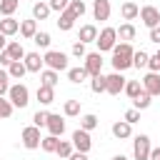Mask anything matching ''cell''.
<instances>
[{
  "label": "cell",
  "instance_id": "6da1fadb",
  "mask_svg": "<svg viewBox=\"0 0 160 160\" xmlns=\"http://www.w3.org/2000/svg\"><path fill=\"white\" fill-rule=\"evenodd\" d=\"M132 45L130 42H115V48H112V68H115V72H125L128 68H132Z\"/></svg>",
  "mask_w": 160,
  "mask_h": 160
},
{
  "label": "cell",
  "instance_id": "7a4b0ae2",
  "mask_svg": "<svg viewBox=\"0 0 160 160\" xmlns=\"http://www.w3.org/2000/svg\"><path fill=\"white\" fill-rule=\"evenodd\" d=\"M42 62H45L50 70H55V72L68 70V55L60 52V50H48V52L42 55Z\"/></svg>",
  "mask_w": 160,
  "mask_h": 160
},
{
  "label": "cell",
  "instance_id": "3957f363",
  "mask_svg": "<svg viewBox=\"0 0 160 160\" xmlns=\"http://www.w3.org/2000/svg\"><path fill=\"white\" fill-rule=\"evenodd\" d=\"M98 52H108V50H112L115 48V42H118V32H115V28H102L100 32H98Z\"/></svg>",
  "mask_w": 160,
  "mask_h": 160
},
{
  "label": "cell",
  "instance_id": "277c9868",
  "mask_svg": "<svg viewBox=\"0 0 160 160\" xmlns=\"http://www.w3.org/2000/svg\"><path fill=\"white\" fill-rule=\"evenodd\" d=\"M8 100L12 102V108H25L28 102H30V92H28V88L25 85H10V90H8Z\"/></svg>",
  "mask_w": 160,
  "mask_h": 160
},
{
  "label": "cell",
  "instance_id": "5b68a950",
  "mask_svg": "<svg viewBox=\"0 0 160 160\" xmlns=\"http://www.w3.org/2000/svg\"><path fill=\"white\" fill-rule=\"evenodd\" d=\"M150 138L148 135H138L135 140H132V155H135V160H148L150 158Z\"/></svg>",
  "mask_w": 160,
  "mask_h": 160
},
{
  "label": "cell",
  "instance_id": "8992f818",
  "mask_svg": "<svg viewBox=\"0 0 160 160\" xmlns=\"http://www.w3.org/2000/svg\"><path fill=\"white\" fill-rule=\"evenodd\" d=\"M70 142H72V148H75L78 152H85V155H88V152H90V148H92L90 132H85V130H80V128L72 132V140H70Z\"/></svg>",
  "mask_w": 160,
  "mask_h": 160
},
{
  "label": "cell",
  "instance_id": "52a82bcc",
  "mask_svg": "<svg viewBox=\"0 0 160 160\" xmlns=\"http://www.w3.org/2000/svg\"><path fill=\"white\" fill-rule=\"evenodd\" d=\"M140 20H142V25L145 28H158L160 25V10L158 8H152V5H145V8H140Z\"/></svg>",
  "mask_w": 160,
  "mask_h": 160
},
{
  "label": "cell",
  "instance_id": "ba28073f",
  "mask_svg": "<svg viewBox=\"0 0 160 160\" xmlns=\"http://www.w3.org/2000/svg\"><path fill=\"white\" fill-rule=\"evenodd\" d=\"M40 128H35V125H28V128H22V145L28 148V150H35V148H40Z\"/></svg>",
  "mask_w": 160,
  "mask_h": 160
},
{
  "label": "cell",
  "instance_id": "9c48e42d",
  "mask_svg": "<svg viewBox=\"0 0 160 160\" xmlns=\"http://www.w3.org/2000/svg\"><path fill=\"white\" fill-rule=\"evenodd\" d=\"M122 88H125V78H122V72L105 75V92H110V95H120Z\"/></svg>",
  "mask_w": 160,
  "mask_h": 160
},
{
  "label": "cell",
  "instance_id": "30bf717a",
  "mask_svg": "<svg viewBox=\"0 0 160 160\" xmlns=\"http://www.w3.org/2000/svg\"><path fill=\"white\" fill-rule=\"evenodd\" d=\"M82 68L88 70V75H90V78L100 75V72H102V58H100V52H88V55H85V65H82Z\"/></svg>",
  "mask_w": 160,
  "mask_h": 160
},
{
  "label": "cell",
  "instance_id": "8fae6325",
  "mask_svg": "<svg viewBox=\"0 0 160 160\" xmlns=\"http://www.w3.org/2000/svg\"><path fill=\"white\" fill-rule=\"evenodd\" d=\"M142 90L152 98V95H160V72H148L142 78Z\"/></svg>",
  "mask_w": 160,
  "mask_h": 160
},
{
  "label": "cell",
  "instance_id": "7c38bea8",
  "mask_svg": "<svg viewBox=\"0 0 160 160\" xmlns=\"http://www.w3.org/2000/svg\"><path fill=\"white\" fill-rule=\"evenodd\" d=\"M22 62H25V68H28V72H40L42 70V58H40V52H25V58H22Z\"/></svg>",
  "mask_w": 160,
  "mask_h": 160
},
{
  "label": "cell",
  "instance_id": "4fadbf2b",
  "mask_svg": "<svg viewBox=\"0 0 160 160\" xmlns=\"http://www.w3.org/2000/svg\"><path fill=\"white\" fill-rule=\"evenodd\" d=\"M48 130H50V135H55V138H60L62 132H65V120L60 118V115H55V112H50V118H48V125H45Z\"/></svg>",
  "mask_w": 160,
  "mask_h": 160
},
{
  "label": "cell",
  "instance_id": "5bb4252c",
  "mask_svg": "<svg viewBox=\"0 0 160 160\" xmlns=\"http://www.w3.org/2000/svg\"><path fill=\"white\" fill-rule=\"evenodd\" d=\"M92 15H95V20H108L110 18V0H95L92 2Z\"/></svg>",
  "mask_w": 160,
  "mask_h": 160
},
{
  "label": "cell",
  "instance_id": "9a60e30c",
  "mask_svg": "<svg viewBox=\"0 0 160 160\" xmlns=\"http://www.w3.org/2000/svg\"><path fill=\"white\" fill-rule=\"evenodd\" d=\"M0 32H2L5 38H10V35L20 32V22H18L15 18H2V20H0Z\"/></svg>",
  "mask_w": 160,
  "mask_h": 160
},
{
  "label": "cell",
  "instance_id": "2e32d148",
  "mask_svg": "<svg viewBox=\"0 0 160 160\" xmlns=\"http://www.w3.org/2000/svg\"><path fill=\"white\" fill-rule=\"evenodd\" d=\"M98 40V28L95 25H82L80 28V35H78V42H95Z\"/></svg>",
  "mask_w": 160,
  "mask_h": 160
},
{
  "label": "cell",
  "instance_id": "e0dca14e",
  "mask_svg": "<svg viewBox=\"0 0 160 160\" xmlns=\"http://www.w3.org/2000/svg\"><path fill=\"white\" fill-rule=\"evenodd\" d=\"M112 135H115L118 140H125V138H130V135H132V125H128L125 120L112 122Z\"/></svg>",
  "mask_w": 160,
  "mask_h": 160
},
{
  "label": "cell",
  "instance_id": "ac0fdd59",
  "mask_svg": "<svg viewBox=\"0 0 160 160\" xmlns=\"http://www.w3.org/2000/svg\"><path fill=\"white\" fill-rule=\"evenodd\" d=\"M120 15H122V20H135L140 15V8L135 2H122L120 5Z\"/></svg>",
  "mask_w": 160,
  "mask_h": 160
},
{
  "label": "cell",
  "instance_id": "d6986e66",
  "mask_svg": "<svg viewBox=\"0 0 160 160\" xmlns=\"http://www.w3.org/2000/svg\"><path fill=\"white\" fill-rule=\"evenodd\" d=\"M75 20H78V18H75V15H72V12H70V10L65 8V10L60 12V20H58V28H60V30H72V25H75Z\"/></svg>",
  "mask_w": 160,
  "mask_h": 160
},
{
  "label": "cell",
  "instance_id": "ffe728a7",
  "mask_svg": "<svg viewBox=\"0 0 160 160\" xmlns=\"http://www.w3.org/2000/svg\"><path fill=\"white\" fill-rule=\"evenodd\" d=\"M115 32H118V38H120L122 42H130V40L135 38V25H132V22H122Z\"/></svg>",
  "mask_w": 160,
  "mask_h": 160
},
{
  "label": "cell",
  "instance_id": "44dd1931",
  "mask_svg": "<svg viewBox=\"0 0 160 160\" xmlns=\"http://www.w3.org/2000/svg\"><path fill=\"white\" fill-rule=\"evenodd\" d=\"M5 52L10 55V60H12V62H15V60H22V58H25V48H22L20 42H15V40H12V42H8Z\"/></svg>",
  "mask_w": 160,
  "mask_h": 160
},
{
  "label": "cell",
  "instance_id": "7402d4cb",
  "mask_svg": "<svg viewBox=\"0 0 160 160\" xmlns=\"http://www.w3.org/2000/svg\"><path fill=\"white\" fill-rule=\"evenodd\" d=\"M90 75H88V70L85 68H68V80L70 82H75V85H80L82 80H88Z\"/></svg>",
  "mask_w": 160,
  "mask_h": 160
},
{
  "label": "cell",
  "instance_id": "603a6c76",
  "mask_svg": "<svg viewBox=\"0 0 160 160\" xmlns=\"http://www.w3.org/2000/svg\"><path fill=\"white\" fill-rule=\"evenodd\" d=\"M38 100H40L42 105H50V102H55V88L40 85V88H38Z\"/></svg>",
  "mask_w": 160,
  "mask_h": 160
},
{
  "label": "cell",
  "instance_id": "cb8c5ba5",
  "mask_svg": "<svg viewBox=\"0 0 160 160\" xmlns=\"http://www.w3.org/2000/svg\"><path fill=\"white\" fill-rule=\"evenodd\" d=\"M35 32H38V22H35V20H22V22H20V35H22V38L32 40Z\"/></svg>",
  "mask_w": 160,
  "mask_h": 160
},
{
  "label": "cell",
  "instance_id": "d4e9b609",
  "mask_svg": "<svg viewBox=\"0 0 160 160\" xmlns=\"http://www.w3.org/2000/svg\"><path fill=\"white\" fill-rule=\"evenodd\" d=\"M28 72V68H25V62L22 60H15V62H10V68H8V75L10 78H15V80H22V75Z\"/></svg>",
  "mask_w": 160,
  "mask_h": 160
},
{
  "label": "cell",
  "instance_id": "484cf974",
  "mask_svg": "<svg viewBox=\"0 0 160 160\" xmlns=\"http://www.w3.org/2000/svg\"><path fill=\"white\" fill-rule=\"evenodd\" d=\"M122 92L128 95V98H138L140 92H142V85H140V80H125V88H122Z\"/></svg>",
  "mask_w": 160,
  "mask_h": 160
},
{
  "label": "cell",
  "instance_id": "4316f807",
  "mask_svg": "<svg viewBox=\"0 0 160 160\" xmlns=\"http://www.w3.org/2000/svg\"><path fill=\"white\" fill-rule=\"evenodd\" d=\"M48 15H50V5H48V2H35V5H32V20H35V22H38V20H45Z\"/></svg>",
  "mask_w": 160,
  "mask_h": 160
},
{
  "label": "cell",
  "instance_id": "83f0119b",
  "mask_svg": "<svg viewBox=\"0 0 160 160\" xmlns=\"http://www.w3.org/2000/svg\"><path fill=\"white\" fill-rule=\"evenodd\" d=\"M18 5H20V0H0V12H2V18H12V12L18 10Z\"/></svg>",
  "mask_w": 160,
  "mask_h": 160
},
{
  "label": "cell",
  "instance_id": "f1b7e54d",
  "mask_svg": "<svg viewBox=\"0 0 160 160\" xmlns=\"http://www.w3.org/2000/svg\"><path fill=\"white\" fill-rule=\"evenodd\" d=\"M95 128H98V118H95L92 112H88V115H82V118H80V130L90 132V130H95Z\"/></svg>",
  "mask_w": 160,
  "mask_h": 160
},
{
  "label": "cell",
  "instance_id": "f546056e",
  "mask_svg": "<svg viewBox=\"0 0 160 160\" xmlns=\"http://www.w3.org/2000/svg\"><path fill=\"white\" fill-rule=\"evenodd\" d=\"M148 60H150V55L145 52V50H138V52H132V68H148Z\"/></svg>",
  "mask_w": 160,
  "mask_h": 160
},
{
  "label": "cell",
  "instance_id": "4dcf8cb0",
  "mask_svg": "<svg viewBox=\"0 0 160 160\" xmlns=\"http://www.w3.org/2000/svg\"><path fill=\"white\" fill-rule=\"evenodd\" d=\"M40 80H42V85H48V88H55V85H58V72L48 68V70H42V72H40Z\"/></svg>",
  "mask_w": 160,
  "mask_h": 160
},
{
  "label": "cell",
  "instance_id": "1f68e13d",
  "mask_svg": "<svg viewBox=\"0 0 160 160\" xmlns=\"http://www.w3.org/2000/svg\"><path fill=\"white\" fill-rule=\"evenodd\" d=\"M58 145H60V140H58L55 135H48V138H42V140H40V148H42L45 152H55V150H58Z\"/></svg>",
  "mask_w": 160,
  "mask_h": 160
},
{
  "label": "cell",
  "instance_id": "d6a6232c",
  "mask_svg": "<svg viewBox=\"0 0 160 160\" xmlns=\"http://www.w3.org/2000/svg\"><path fill=\"white\" fill-rule=\"evenodd\" d=\"M68 10H70L75 18H82L88 8H85V2H82V0H70V2H68Z\"/></svg>",
  "mask_w": 160,
  "mask_h": 160
},
{
  "label": "cell",
  "instance_id": "836d02e7",
  "mask_svg": "<svg viewBox=\"0 0 160 160\" xmlns=\"http://www.w3.org/2000/svg\"><path fill=\"white\" fill-rule=\"evenodd\" d=\"M62 112H65L68 118H75V115H80V100H68V102L62 105Z\"/></svg>",
  "mask_w": 160,
  "mask_h": 160
},
{
  "label": "cell",
  "instance_id": "e575fe53",
  "mask_svg": "<svg viewBox=\"0 0 160 160\" xmlns=\"http://www.w3.org/2000/svg\"><path fill=\"white\" fill-rule=\"evenodd\" d=\"M55 152H58L60 158H65V160H68V158L75 152V148H72V142H70V140H60V145H58V150H55Z\"/></svg>",
  "mask_w": 160,
  "mask_h": 160
},
{
  "label": "cell",
  "instance_id": "d590c367",
  "mask_svg": "<svg viewBox=\"0 0 160 160\" xmlns=\"http://www.w3.org/2000/svg\"><path fill=\"white\" fill-rule=\"evenodd\" d=\"M90 90H92V92H105V75H102V72L90 80Z\"/></svg>",
  "mask_w": 160,
  "mask_h": 160
},
{
  "label": "cell",
  "instance_id": "8d00e7d4",
  "mask_svg": "<svg viewBox=\"0 0 160 160\" xmlns=\"http://www.w3.org/2000/svg\"><path fill=\"white\" fill-rule=\"evenodd\" d=\"M132 102H135V110H145V108H150V102H152V100H150V95L142 90V92H140Z\"/></svg>",
  "mask_w": 160,
  "mask_h": 160
},
{
  "label": "cell",
  "instance_id": "74e56055",
  "mask_svg": "<svg viewBox=\"0 0 160 160\" xmlns=\"http://www.w3.org/2000/svg\"><path fill=\"white\" fill-rule=\"evenodd\" d=\"M48 118H50L48 110H38V112L32 115V125H35V128H45V125H48Z\"/></svg>",
  "mask_w": 160,
  "mask_h": 160
},
{
  "label": "cell",
  "instance_id": "f35d334b",
  "mask_svg": "<svg viewBox=\"0 0 160 160\" xmlns=\"http://www.w3.org/2000/svg\"><path fill=\"white\" fill-rule=\"evenodd\" d=\"M32 42H35L38 48H42V50H48V48H50V35H48V32H35V38H32Z\"/></svg>",
  "mask_w": 160,
  "mask_h": 160
},
{
  "label": "cell",
  "instance_id": "ab89813d",
  "mask_svg": "<svg viewBox=\"0 0 160 160\" xmlns=\"http://www.w3.org/2000/svg\"><path fill=\"white\" fill-rule=\"evenodd\" d=\"M8 90H10V75H8V70L0 68V98H2Z\"/></svg>",
  "mask_w": 160,
  "mask_h": 160
},
{
  "label": "cell",
  "instance_id": "60d3db41",
  "mask_svg": "<svg viewBox=\"0 0 160 160\" xmlns=\"http://www.w3.org/2000/svg\"><path fill=\"white\" fill-rule=\"evenodd\" d=\"M125 122H128V125H135V122H140V110H135V108L125 110Z\"/></svg>",
  "mask_w": 160,
  "mask_h": 160
},
{
  "label": "cell",
  "instance_id": "b9f144b4",
  "mask_svg": "<svg viewBox=\"0 0 160 160\" xmlns=\"http://www.w3.org/2000/svg\"><path fill=\"white\" fill-rule=\"evenodd\" d=\"M10 115H12V102L0 98V118H10Z\"/></svg>",
  "mask_w": 160,
  "mask_h": 160
},
{
  "label": "cell",
  "instance_id": "7bdbcfd3",
  "mask_svg": "<svg viewBox=\"0 0 160 160\" xmlns=\"http://www.w3.org/2000/svg\"><path fill=\"white\" fill-rule=\"evenodd\" d=\"M68 2H70V0H50L48 5H50V10H55V12H62V10L68 8Z\"/></svg>",
  "mask_w": 160,
  "mask_h": 160
},
{
  "label": "cell",
  "instance_id": "ee69618b",
  "mask_svg": "<svg viewBox=\"0 0 160 160\" xmlns=\"http://www.w3.org/2000/svg\"><path fill=\"white\" fill-rule=\"evenodd\" d=\"M148 68H150V72H160V58L152 55V58L148 60Z\"/></svg>",
  "mask_w": 160,
  "mask_h": 160
},
{
  "label": "cell",
  "instance_id": "f6af8a7d",
  "mask_svg": "<svg viewBox=\"0 0 160 160\" xmlns=\"http://www.w3.org/2000/svg\"><path fill=\"white\" fill-rule=\"evenodd\" d=\"M72 55H75V58H85V55H88V52H85V45H82V42H75V45H72Z\"/></svg>",
  "mask_w": 160,
  "mask_h": 160
},
{
  "label": "cell",
  "instance_id": "bcb514c9",
  "mask_svg": "<svg viewBox=\"0 0 160 160\" xmlns=\"http://www.w3.org/2000/svg\"><path fill=\"white\" fill-rule=\"evenodd\" d=\"M150 42H158V45H160V25L150 30Z\"/></svg>",
  "mask_w": 160,
  "mask_h": 160
},
{
  "label": "cell",
  "instance_id": "7dc6e473",
  "mask_svg": "<svg viewBox=\"0 0 160 160\" xmlns=\"http://www.w3.org/2000/svg\"><path fill=\"white\" fill-rule=\"evenodd\" d=\"M10 62H12V60H10V55H8L5 50H2V52H0V65H5V68H10Z\"/></svg>",
  "mask_w": 160,
  "mask_h": 160
},
{
  "label": "cell",
  "instance_id": "c3c4849f",
  "mask_svg": "<svg viewBox=\"0 0 160 160\" xmlns=\"http://www.w3.org/2000/svg\"><path fill=\"white\" fill-rule=\"evenodd\" d=\"M68 160H90V158H88L85 152H78V150H75V152H72V155H70Z\"/></svg>",
  "mask_w": 160,
  "mask_h": 160
},
{
  "label": "cell",
  "instance_id": "681fc988",
  "mask_svg": "<svg viewBox=\"0 0 160 160\" xmlns=\"http://www.w3.org/2000/svg\"><path fill=\"white\" fill-rule=\"evenodd\" d=\"M148 160H160V148H155V150H150V158Z\"/></svg>",
  "mask_w": 160,
  "mask_h": 160
},
{
  "label": "cell",
  "instance_id": "f907efd6",
  "mask_svg": "<svg viewBox=\"0 0 160 160\" xmlns=\"http://www.w3.org/2000/svg\"><path fill=\"white\" fill-rule=\"evenodd\" d=\"M5 48H8V38H5V35H2V32H0V52H2V50H5Z\"/></svg>",
  "mask_w": 160,
  "mask_h": 160
},
{
  "label": "cell",
  "instance_id": "816d5d0a",
  "mask_svg": "<svg viewBox=\"0 0 160 160\" xmlns=\"http://www.w3.org/2000/svg\"><path fill=\"white\" fill-rule=\"evenodd\" d=\"M112 160H128V158H125V155H115Z\"/></svg>",
  "mask_w": 160,
  "mask_h": 160
},
{
  "label": "cell",
  "instance_id": "f5cc1de1",
  "mask_svg": "<svg viewBox=\"0 0 160 160\" xmlns=\"http://www.w3.org/2000/svg\"><path fill=\"white\" fill-rule=\"evenodd\" d=\"M155 55H158V58H160V48H158V52H155Z\"/></svg>",
  "mask_w": 160,
  "mask_h": 160
}]
</instances>
